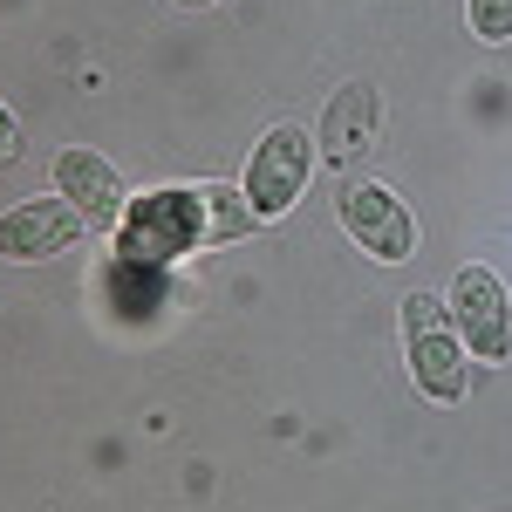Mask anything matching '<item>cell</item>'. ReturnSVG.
<instances>
[{
    "mask_svg": "<svg viewBox=\"0 0 512 512\" xmlns=\"http://www.w3.org/2000/svg\"><path fill=\"white\" fill-rule=\"evenodd\" d=\"M253 205L226 185H185V192H151L130 205V226H123V260H164L178 246H212V239H239L253 233Z\"/></svg>",
    "mask_w": 512,
    "mask_h": 512,
    "instance_id": "6da1fadb",
    "label": "cell"
},
{
    "mask_svg": "<svg viewBox=\"0 0 512 512\" xmlns=\"http://www.w3.org/2000/svg\"><path fill=\"white\" fill-rule=\"evenodd\" d=\"M403 342H410L417 390L431 396V403H458V396H465V355H458L451 301H437V294H410V301H403Z\"/></svg>",
    "mask_w": 512,
    "mask_h": 512,
    "instance_id": "7a4b0ae2",
    "label": "cell"
},
{
    "mask_svg": "<svg viewBox=\"0 0 512 512\" xmlns=\"http://www.w3.org/2000/svg\"><path fill=\"white\" fill-rule=\"evenodd\" d=\"M451 321H458V342L478 362H506L512 355V294L492 267H465L451 287Z\"/></svg>",
    "mask_w": 512,
    "mask_h": 512,
    "instance_id": "3957f363",
    "label": "cell"
},
{
    "mask_svg": "<svg viewBox=\"0 0 512 512\" xmlns=\"http://www.w3.org/2000/svg\"><path fill=\"white\" fill-rule=\"evenodd\" d=\"M308 171H315V144H308V130H294V123L267 130L260 151H253V164H246V205H253L260 219L287 212L294 198L308 192Z\"/></svg>",
    "mask_w": 512,
    "mask_h": 512,
    "instance_id": "277c9868",
    "label": "cell"
},
{
    "mask_svg": "<svg viewBox=\"0 0 512 512\" xmlns=\"http://www.w3.org/2000/svg\"><path fill=\"white\" fill-rule=\"evenodd\" d=\"M335 212H342L349 239L369 253V260L396 267V260L417 253V219H410V205H403L390 185H349V192L335 198Z\"/></svg>",
    "mask_w": 512,
    "mask_h": 512,
    "instance_id": "5b68a950",
    "label": "cell"
},
{
    "mask_svg": "<svg viewBox=\"0 0 512 512\" xmlns=\"http://www.w3.org/2000/svg\"><path fill=\"white\" fill-rule=\"evenodd\" d=\"M82 233H89V219L69 198H28V205H14L0 219V260H55Z\"/></svg>",
    "mask_w": 512,
    "mask_h": 512,
    "instance_id": "8992f818",
    "label": "cell"
},
{
    "mask_svg": "<svg viewBox=\"0 0 512 512\" xmlns=\"http://www.w3.org/2000/svg\"><path fill=\"white\" fill-rule=\"evenodd\" d=\"M55 178H62V198L76 205L82 219H89V233H110V226H123V178L110 158H96V151H62L55 158Z\"/></svg>",
    "mask_w": 512,
    "mask_h": 512,
    "instance_id": "52a82bcc",
    "label": "cell"
},
{
    "mask_svg": "<svg viewBox=\"0 0 512 512\" xmlns=\"http://www.w3.org/2000/svg\"><path fill=\"white\" fill-rule=\"evenodd\" d=\"M376 117H383V103H376V82H349V89H335L328 96V117H321V151L335 164H355L376 151Z\"/></svg>",
    "mask_w": 512,
    "mask_h": 512,
    "instance_id": "ba28073f",
    "label": "cell"
},
{
    "mask_svg": "<svg viewBox=\"0 0 512 512\" xmlns=\"http://www.w3.org/2000/svg\"><path fill=\"white\" fill-rule=\"evenodd\" d=\"M472 35L478 41H512V0H472Z\"/></svg>",
    "mask_w": 512,
    "mask_h": 512,
    "instance_id": "9c48e42d",
    "label": "cell"
},
{
    "mask_svg": "<svg viewBox=\"0 0 512 512\" xmlns=\"http://www.w3.org/2000/svg\"><path fill=\"white\" fill-rule=\"evenodd\" d=\"M21 158V123L7 117V103H0V164H14Z\"/></svg>",
    "mask_w": 512,
    "mask_h": 512,
    "instance_id": "30bf717a",
    "label": "cell"
},
{
    "mask_svg": "<svg viewBox=\"0 0 512 512\" xmlns=\"http://www.w3.org/2000/svg\"><path fill=\"white\" fill-rule=\"evenodd\" d=\"M178 7H212V0H178Z\"/></svg>",
    "mask_w": 512,
    "mask_h": 512,
    "instance_id": "8fae6325",
    "label": "cell"
}]
</instances>
